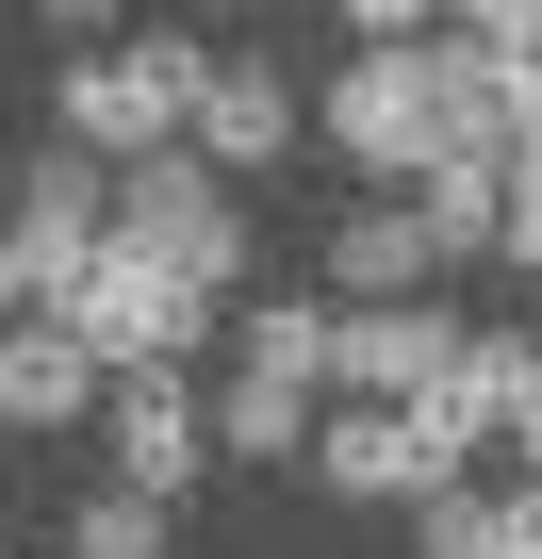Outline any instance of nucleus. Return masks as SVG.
<instances>
[{"label":"nucleus","instance_id":"f257e3e1","mask_svg":"<svg viewBox=\"0 0 542 559\" xmlns=\"http://www.w3.org/2000/svg\"><path fill=\"white\" fill-rule=\"evenodd\" d=\"M197 83H214V50H197V34L83 50V67H67V148H99V165H148V148H181V132H197Z\"/></svg>","mask_w":542,"mask_h":559},{"label":"nucleus","instance_id":"f03ea898","mask_svg":"<svg viewBox=\"0 0 542 559\" xmlns=\"http://www.w3.org/2000/svg\"><path fill=\"white\" fill-rule=\"evenodd\" d=\"M50 330L99 362V379H148V362H197V330H214V297L197 280H165L148 247H99L67 297H50Z\"/></svg>","mask_w":542,"mask_h":559},{"label":"nucleus","instance_id":"7ed1b4c3","mask_svg":"<svg viewBox=\"0 0 542 559\" xmlns=\"http://www.w3.org/2000/svg\"><path fill=\"white\" fill-rule=\"evenodd\" d=\"M116 247H148L165 280H197L214 313L246 297V214H230V181H214L197 148H148V165H116Z\"/></svg>","mask_w":542,"mask_h":559},{"label":"nucleus","instance_id":"20e7f679","mask_svg":"<svg viewBox=\"0 0 542 559\" xmlns=\"http://www.w3.org/2000/svg\"><path fill=\"white\" fill-rule=\"evenodd\" d=\"M99 247H116V165L50 132V148L17 165V214H0V280H17V297L50 313V297H67V280H83Z\"/></svg>","mask_w":542,"mask_h":559},{"label":"nucleus","instance_id":"39448f33","mask_svg":"<svg viewBox=\"0 0 542 559\" xmlns=\"http://www.w3.org/2000/svg\"><path fill=\"white\" fill-rule=\"evenodd\" d=\"M460 428L444 412H362V395H329L313 412V477L329 493H362V510H427V493H460Z\"/></svg>","mask_w":542,"mask_h":559},{"label":"nucleus","instance_id":"423d86ee","mask_svg":"<svg viewBox=\"0 0 542 559\" xmlns=\"http://www.w3.org/2000/svg\"><path fill=\"white\" fill-rule=\"evenodd\" d=\"M329 148H346L362 181H411V165L444 148V67H427V50H346V83H329Z\"/></svg>","mask_w":542,"mask_h":559},{"label":"nucleus","instance_id":"0eeeda50","mask_svg":"<svg viewBox=\"0 0 542 559\" xmlns=\"http://www.w3.org/2000/svg\"><path fill=\"white\" fill-rule=\"evenodd\" d=\"M444 379H460V313H444V297L329 313V395H362V412H427Z\"/></svg>","mask_w":542,"mask_h":559},{"label":"nucleus","instance_id":"6e6552de","mask_svg":"<svg viewBox=\"0 0 542 559\" xmlns=\"http://www.w3.org/2000/svg\"><path fill=\"white\" fill-rule=\"evenodd\" d=\"M99 461H116V493H197V461H214V395L181 379V362H148V379H116L99 395Z\"/></svg>","mask_w":542,"mask_h":559},{"label":"nucleus","instance_id":"1a4fd4ad","mask_svg":"<svg viewBox=\"0 0 542 559\" xmlns=\"http://www.w3.org/2000/svg\"><path fill=\"white\" fill-rule=\"evenodd\" d=\"M297 132H313V99H297L280 67H263V50H214V83H197V132H181V148H197L214 181H263Z\"/></svg>","mask_w":542,"mask_h":559},{"label":"nucleus","instance_id":"9d476101","mask_svg":"<svg viewBox=\"0 0 542 559\" xmlns=\"http://www.w3.org/2000/svg\"><path fill=\"white\" fill-rule=\"evenodd\" d=\"M329 297H346V313H378V297H444V247H427L411 198H362V214L329 230Z\"/></svg>","mask_w":542,"mask_h":559},{"label":"nucleus","instance_id":"9b49d317","mask_svg":"<svg viewBox=\"0 0 542 559\" xmlns=\"http://www.w3.org/2000/svg\"><path fill=\"white\" fill-rule=\"evenodd\" d=\"M99 395H116V379H99L50 313H17V330H0V428H17V444H34V428H99Z\"/></svg>","mask_w":542,"mask_h":559},{"label":"nucleus","instance_id":"f8f14e48","mask_svg":"<svg viewBox=\"0 0 542 559\" xmlns=\"http://www.w3.org/2000/svg\"><path fill=\"white\" fill-rule=\"evenodd\" d=\"M427 412H444L460 444H509V428L542 412V346H526V330H460V379H444Z\"/></svg>","mask_w":542,"mask_h":559},{"label":"nucleus","instance_id":"ddd939ff","mask_svg":"<svg viewBox=\"0 0 542 559\" xmlns=\"http://www.w3.org/2000/svg\"><path fill=\"white\" fill-rule=\"evenodd\" d=\"M411 214H427V247H444V263H477V247H509V165H427V181H411Z\"/></svg>","mask_w":542,"mask_h":559},{"label":"nucleus","instance_id":"4468645a","mask_svg":"<svg viewBox=\"0 0 542 559\" xmlns=\"http://www.w3.org/2000/svg\"><path fill=\"white\" fill-rule=\"evenodd\" d=\"M214 444H230V461H313V395L230 362V395H214Z\"/></svg>","mask_w":542,"mask_h":559},{"label":"nucleus","instance_id":"2eb2a0df","mask_svg":"<svg viewBox=\"0 0 542 559\" xmlns=\"http://www.w3.org/2000/svg\"><path fill=\"white\" fill-rule=\"evenodd\" d=\"M230 362H246V379H297V395H329V313L263 297V313H230Z\"/></svg>","mask_w":542,"mask_h":559},{"label":"nucleus","instance_id":"dca6fc26","mask_svg":"<svg viewBox=\"0 0 542 559\" xmlns=\"http://www.w3.org/2000/svg\"><path fill=\"white\" fill-rule=\"evenodd\" d=\"M67 559H181V543H165V493H116V477H99V493L67 510Z\"/></svg>","mask_w":542,"mask_h":559},{"label":"nucleus","instance_id":"f3484780","mask_svg":"<svg viewBox=\"0 0 542 559\" xmlns=\"http://www.w3.org/2000/svg\"><path fill=\"white\" fill-rule=\"evenodd\" d=\"M493 132H509V181H542V50H493Z\"/></svg>","mask_w":542,"mask_h":559},{"label":"nucleus","instance_id":"a211bd4d","mask_svg":"<svg viewBox=\"0 0 542 559\" xmlns=\"http://www.w3.org/2000/svg\"><path fill=\"white\" fill-rule=\"evenodd\" d=\"M509 543V493H427V559H493Z\"/></svg>","mask_w":542,"mask_h":559},{"label":"nucleus","instance_id":"6ab92c4d","mask_svg":"<svg viewBox=\"0 0 542 559\" xmlns=\"http://www.w3.org/2000/svg\"><path fill=\"white\" fill-rule=\"evenodd\" d=\"M329 17H346L362 50H427V34H444V0H329Z\"/></svg>","mask_w":542,"mask_h":559},{"label":"nucleus","instance_id":"aec40b11","mask_svg":"<svg viewBox=\"0 0 542 559\" xmlns=\"http://www.w3.org/2000/svg\"><path fill=\"white\" fill-rule=\"evenodd\" d=\"M460 50H542V0H444Z\"/></svg>","mask_w":542,"mask_h":559},{"label":"nucleus","instance_id":"412c9836","mask_svg":"<svg viewBox=\"0 0 542 559\" xmlns=\"http://www.w3.org/2000/svg\"><path fill=\"white\" fill-rule=\"evenodd\" d=\"M509 263L542 280V181H509Z\"/></svg>","mask_w":542,"mask_h":559},{"label":"nucleus","instance_id":"4be33fe9","mask_svg":"<svg viewBox=\"0 0 542 559\" xmlns=\"http://www.w3.org/2000/svg\"><path fill=\"white\" fill-rule=\"evenodd\" d=\"M34 17H50V34H116V0H34Z\"/></svg>","mask_w":542,"mask_h":559},{"label":"nucleus","instance_id":"5701e85b","mask_svg":"<svg viewBox=\"0 0 542 559\" xmlns=\"http://www.w3.org/2000/svg\"><path fill=\"white\" fill-rule=\"evenodd\" d=\"M509 444H526V477H542V412H526V428H509Z\"/></svg>","mask_w":542,"mask_h":559},{"label":"nucleus","instance_id":"b1692460","mask_svg":"<svg viewBox=\"0 0 542 559\" xmlns=\"http://www.w3.org/2000/svg\"><path fill=\"white\" fill-rule=\"evenodd\" d=\"M0 313H34V297H17V280H0Z\"/></svg>","mask_w":542,"mask_h":559}]
</instances>
